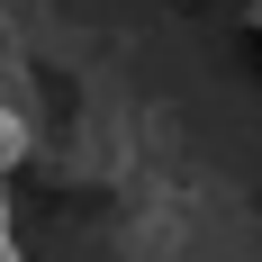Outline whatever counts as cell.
Returning <instances> with one entry per match:
<instances>
[{"label": "cell", "instance_id": "obj_1", "mask_svg": "<svg viewBox=\"0 0 262 262\" xmlns=\"http://www.w3.org/2000/svg\"><path fill=\"white\" fill-rule=\"evenodd\" d=\"M18 154H27V118H18L9 100H0V181L18 172Z\"/></svg>", "mask_w": 262, "mask_h": 262}]
</instances>
